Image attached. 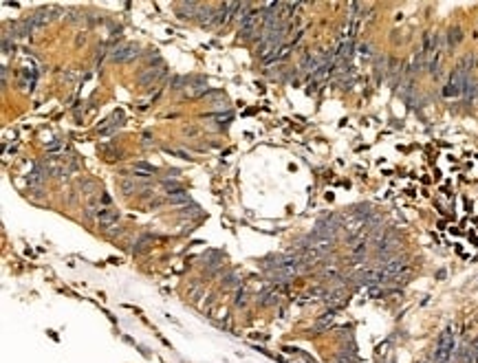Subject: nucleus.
I'll list each match as a JSON object with an SVG mask.
<instances>
[{
    "mask_svg": "<svg viewBox=\"0 0 478 363\" xmlns=\"http://www.w3.org/2000/svg\"><path fill=\"white\" fill-rule=\"evenodd\" d=\"M456 352V339H454V328L447 326V328L441 332L439 341H436V350H434V363H452Z\"/></svg>",
    "mask_w": 478,
    "mask_h": 363,
    "instance_id": "1",
    "label": "nucleus"
},
{
    "mask_svg": "<svg viewBox=\"0 0 478 363\" xmlns=\"http://www.w3.org/2000/svg\"><path fill=\"white\" fill-rule=\"evenodd\" d=\"M44 181H47V170H44V167H40V165L35 167L33 172H29V176H27L29 187H42Z\"/></svg>",
    "mask_w": 478,
    "mask_h": 363,
    "instance_id": "4",
    "label": "nucleus"
},
{
    "mask_svg": "<svg viewBox=\"0 0 478 363\" xmlns=\"http://www.w3.org/2000/svg\"><path fill=\"white\" fill-rule=\"evenodd\" d=\"M280 301V295H278V290H264V293L258 295V304L260 306H273Z\"/></svg>",
    "mask_w": 478,
    "mask_h": 363,
    "instance_id": "5",
    "label": "nucleus"
},
{
    "mask_svg": "<svg viewBox=\"0 0 478 363\" xmlns=\"http://www.w3.org/2000/svg\"><path fill=\"white\" fill-rule=\"evenodd\" d=\"M163 77H165L163 66H159V69H148L146 73L139 75V86H157Z\"/></svg>",
    "mask_w": 478,
    "mask_h": 363,
    "instance_id": "3",
    "label": "nucleus"
},
{
    "mask_svg": "<svg viewBox=\"0 0 478 363\" xmlns=\"http://www.w3.org/2000/svg\"><path fill=\"white\" fill-rule=\"evenodd\" d=\"M137 174H141V176H148V174H155L157 167L150 165V163H135V167H132Z\"/></svg>",
    "mask_w": 478,
    "mask_h": 363,
    "instance_id": "8",
    "label": "nucleus"
},
{
    "mask_svg": "<svg viewBox=\"0 0 478 363\" xmlns=\"http://www.w3.org/2000/svg\"><path fill=\"white\" fill-rule=\"evenodd\" d=\"M135 58H139V49L135 47V44H121V47H117L110 51V60L113 62H132Z\"/></svg>",
    "mask_w": 478,
    "mask_h": 363,
    "instance_id": "2",
    "label": "nucleus"
},
{
    "mask_svg": "<svg viewBox=\"0 0 478 363\" xmlns=\"http://www.w3.org/2000/svg\"><path fill=\"white\" fill-rule=\"evenodd\" d=\"M238 284H240V280H238L236 273H232L230 278H227V282H225V286H230V289H232V286H238Z\"/></svg>",
    "mask_w": 478,
    "mask_h": 363,
    "instance_id": "11",
    "label": "nucleus"
},
{
    "mask_svg": "<svg viewBox=\"0 0 478 363\" xmlns=\"http://www.w3.org/2000/svg\"><path fill=\"white\" fill-rule=\"evenodd\" d=\"M117 218H119V214H117L115 209H99V212H97V220H99L101 224L117 222Z\"/></svg>",
    "mask_w": 478,
    "mask_h": 363,
    "instance_id": "7",
    "label": "nucleus"
},
{
    "mask_svg": "<svg viewBox=\"0 0 478 363\" xmlns=\"http://www.w3.org/2000/svg\"><path fill=\"white\" fill-rule=\"evenodd\" d=\"M170 203H185L187 205V201H190V196H187V192H183V190H179V192H174V194H170Z\"/></svg>",
    "mask_w": 478,
    "mask_h": 363,
    "instance_id": "9",
    "label": "nucleus"
},
{
    "mask_svg": "<svg viewBox=\"0 0 478 363\" xmlns=\"http://www.w3.org/2000/svg\"><path fill=\"white\" fill-rule=\"evenodd\" d=\"M461 29H452L450 31V47H454V44H459L461 42Z\"/></svg>",
    "mask_w": 478,
    "mask_h": 363,
    "instance_id": "10",
    "label": "nucleus"
},
{
    "mask_svg": "<svg viewBox=\"0 0 478 363\" xmlns=\"http://www.w3.org/2000/svg\"><path fill=\"white\" fill-rule=\"evenodd\" d=\"M176 9H179V16L181 18H192V16H198V9H201V7H198V4L196 2H179V4H176Z\"/></svg>",
    "mask_w": 478,
    "mask_h": 363,
    "instance_id": "6",
    "label": "nucleus"
},
{
    "mask_svg": "<svg viewBox=\"0 0 478 363\" xmlns=\"http://www.w3.org/2000/svg\"><path fill=\"white\" fill-rule=\"evenodd\" d=\"M245 304H247L245 293H238V297H236V306H245Z\"/></svg>",
    "mask_w": 478,
    "mask_h": 363,
    "instance_id": "12",
    "label": "nucleus"
}]
</instances>
